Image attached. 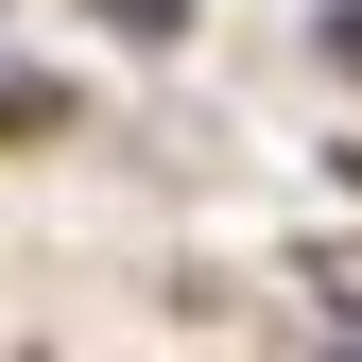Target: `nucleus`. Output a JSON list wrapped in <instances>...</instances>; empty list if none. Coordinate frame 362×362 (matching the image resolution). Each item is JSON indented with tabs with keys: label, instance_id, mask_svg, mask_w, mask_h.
I'll return each mask as SVG.
<instances>
[]
</instances>
